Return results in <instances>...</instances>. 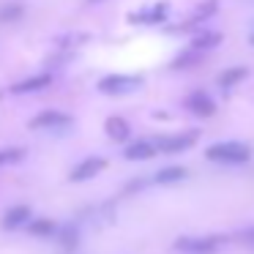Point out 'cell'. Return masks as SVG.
I'll return each instance as SVG.
<instances>
[{"instance_id": "cell-11", "label": "cell", "mask_w": 254, "mask_h": 254, "mask_svg": "<svg viewBox=\"0 0 254 254\" xmlns=\"http://www.w3.org/2000/svg\"><path fill=\"white\" fill-rule=\"evenodd\" d=\"M123 156L128 161H148L156 156V145H153V139H131L123 148Z\"/></svg>"}, {"instance_id": "cell-9", "label": "cell", "mask_w": 254, "mask_h": 254, "mask_svg": "<svg viewBox=\"0 0 254 254\" xmlns=\"http://www.w3.org/2000/svg\"><path fill=\"white\" fill-rule=\"evenodd\" d=\"M183 107H186L189 112H194L197 118H210L216 112L213 96H208L205 90H191V93L186 96V101H183Z\"/></svg>"}, {"instance_id": "cell-17", "label": "cell", "mask_w": 254, "mask_h": 254, "mask_svg": "<svg viewBox=\"0 0 254 254\" xmlns=\"http://www.w3.org/2000/svg\"><path fill=\"white\" fill-rule=\"evenodd\" d=\"M25 230H28L30 235H36V238H52L58 232V224L50 221V219H30V224L25 227Z\"/></svg>"}, {"instance_id": "cell-5", "label": "cell", "mask_w": 254, "mask_h": 254, "mask_svg": "<svg viewBox=\"0 0 254 254\" xmlns=\"http://www.w3.org/2000/svg\"><path fill=\"white\" fill-rule=\"evenodd\" d=\"M170 17V3L161 0V3H153V6H142L137 11L128 14V22L131 25H161Z\"/></svg>"}, {"instance_id": "cell-1", "label": "cell", "mask_w": 254, "mask_h": 254, "mask_svg": "<svg viewBox=\"0 0 254 254\" xmlns=\"http://www.w3.org/2000/svg\"><path fill=\"white\" fill-rule=\"evenodd\" d=\"M205 159L213 161V164H224V167H241L252 159V148L243 142H235V139H224V142L205 148Z\"/></svg>"}, {"instance_id": "cell-3", "label": "cell", "mask_w": 254, "mask_h": 254, "mask_svg": "<svg viewBox=\"0 0 254 254\" xmlns=\"http://www.w3.org/2000/svg\"><path fill=\"white\" fill-rule=\"evenodd\" d=\"M224 243L221 235H183L175 241V252L181 254H216Z\"/></svg>"}, {"instance_id": "cell-21", "label": "cell", "mask_w": 254, "mask_h": 254, "mask_svg": "<svg viewBox=\"0 0 254 254\" xmlns=\"http://www.w3.org/2000/svg\"><path fill=\"white\" fill-rule=\"evenodd\" d=\"M235 238H238L241 243H246V246L254 249V224H252V227H243L241 232H235Z\"/></svg>"}, {"instance_id": "cell-20", "label": "cell", "mask_w": 254, "mask_h": 254, "mask_svg": "<svg viewBox=\"0 0 254 254\" xmlns=\"http://www.w3.org/2000/svg\"><path fill=\"white\" fill-rule=\"evenodd\" d=\"M25 17V8L19 3H6V6H0V22H14V19Z\"/></svg>"}, {"instance_id": "cell-12", "label": "cell", "mask_w": 254, "mask_h": 254, "mask_svg": "<svg viewBox=\"0 0 254 254\" xmlns=\"http://www.w3.org/2000/svg\"><path fill=\"white\" fill-rule=\"evenodd\" d=\"M219 44H221V33H219V30H197L189 50L197 52V55H205V52H210L213 47H219Z\"/></svg>"}, {"instance_id": "cell-13", "label": "cell", "mask_w": 254, "mask_h": 254, "mask_svg": "<svg viewBox=\"0 0 254 254\" xmlns=\"http://www.w3.org/2000/svg\"><path fill=\"white\" fill-rule=\"evenodd\" d=\"M104 131H107V137L115 139V142H126V139L131 137V126H128V121H126V118H121V115H110V118H107Z\"/></svg>"}, {"instance_id": "cell-10", "label": "cell", "mask_w": 254, "mask_h": 254, "mask_svg": "<svg viewBox=\"0 0 254 254\" xmlns=\"http://www.w3.org/2000/svg\"><path fill=\"white\" fill-rule=\"evenodd\" d=\"M71 123V115L61 110H44L30 121V128H63Z\"/></svg>"}, {"instance_id": "cell-19", "label": "cell", "mask_w": 254, "mask_h": 254, "mask_svg": "<svg viewBox=\"0 0 254 254\" xmlns=\"http://www.w3.org/2000/svg\"><path fill=\"white\" fill-rule=\"evenodd\" d=\"M25 156H28L25 148H0V167L19 164V161H25Z\"/></svg>"}, {"instance_id": "cell-14", "label": "cell", "mask_w": 254, "mask_h": 254, "mask_svg": "<svg viewBox=\"0 0 254 254\" xmlns=\"http://www.w3.org/2000/svg\"><path fill=\"white\" fill-rule=\"evenodd\" d=\"M189 178V170L181 164H170V167H161L159 172H156L153 181L159 183V186H175V183H183Z\"/></svg>"}, {"instance_id": "cell-8", "label": "cell", "mask_w": 254, "mask_h": 254, "mask_svg": "<svg viewBox=\"0 0 254 254\" xmlns=\"http://www.w3.org/2000/svg\"><path fill=\"white\" fill-rule=\"evenodd\" d=\"M30 219H33V210H30V205L25 202H17L11 205V208L3 213V219H0V224H3V230H22V227L30 224Z\"/></svg>"}, {"instance_id": "cell-7", "label": "cell", "mask_w": 254, "mask_h": 254, "mask_svg": "<svg viewBox=\"0 0 254 254\" xmlns=\"http://www.w3.org/2000/svg\"><path fill=\"white\" fill-rule=\"evenodd\" d=\"M50 85H52V74L39 71V74H30V77H25V79H17L8 90H11L14 96H28V93H36V90L50 88Z\"/></svg>"}, {"instance_id": "cell-18", "label": "cell", "mask_w": 254, "mask_h": 254, "mask_svg": "<svg viewBox=\"0 0 254 254\" xmlns=\"http://www.w3.org/2000/svg\"><path fill=\"white\" fill-rule=\"evenodd\" d=\"M216 11H219V0H205V3H199V6H197V11L191 14V22L199 25V22H205L208 17H213Z\"/></svg>"}, {"instance_id": "cell-2", "label": "cell", "mask_w": 254, "mask_h": 254, "mask_svg": "<svg viewBox=\"0 0 254 254\" xmlns=\"http://www.w3.org/2000/svg\"><path fill=\"white\" fill-rule=\"evenodd\" d=\"M142 82L145 79L139 77V74H107V77L99 79L96 88L104 96H128V93L142 88Z\"/></svg>"}, {"instance_id": "cell-15", "label": "cell", "mask_w": 254, "mask_h": 254, "mask_svg": "<svg viewBox=\"0 0 254 254\" xmlns=\"http://www.w3.org/2000/svg\"><path fill=\"white\" fill-rule=\"evenodd\" d=\"M246 66H232V68H224V71L216 77V85L219 88H232V85H238V82H243L246 79Z\"/></svg>"}, {"instance_id": "cell-22", "label": "cell", "mask_w": 254, "mask_h": 254, "mask_svg": "<svg viewBox=\"0 0 254 254\" xmlns=\"http://www.w3.org/2000/svg\"><path fill=\"white\" fill-rule=\"evenodd\" d=\"M249 41H252V44H254V30H252V36H249Z\"/></svg>"}, {"instance_id": "cell-6", "label": "cell", "mask_w": 254, "mask_h": 254, "mask_svg": "<svg viewBox=\"0 0 254 254\" xmlns=\"http://www.w3.org/2000/svg\"><path fill=\"white\" fill-rule=\"evenodd\" d=\"M104 167H107L104 156H88V159H82V161H77V164H74V170L68 172V181H71V183L93 181L99 172H104Z\"/></svg>"}, {"instance_id": "cell-16", "label": "cell", "mask_w": 254, "mask_h": 254, "mask_svg": "<svg viewBox=\"0 0 254 254\" xmlns=\"http://www.w3.org/2000/svg\"><path fill=\"white\" fill-rule=\"evenodd\" d=\"M55 238L61 241L63 249H77L79 246V227L77 224H61L55 232Z\"/></svg>"}, {"instance_id": "cell-4", "label": "cell", "mask_w": 254, "mask_h": 254, "mask_svg": "<svg viewBox=\"0 0 254 254\" xmlns=\"http://www.w3.org/2000/svg\"><path fill=\"white\" fill-rule=\"evenodd\" d=\"M199 131H181V134H167V137H159L156 139V153H183L189 150L194 142H197Z\"/></svg>"}]
</instances>
